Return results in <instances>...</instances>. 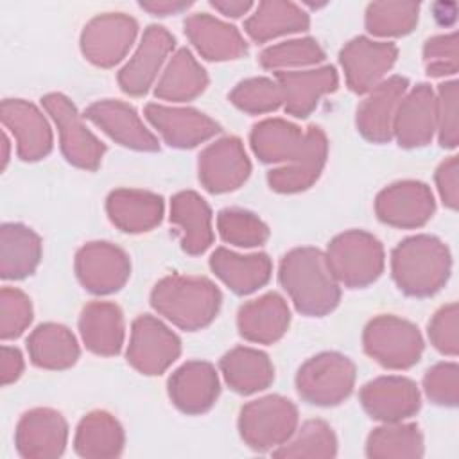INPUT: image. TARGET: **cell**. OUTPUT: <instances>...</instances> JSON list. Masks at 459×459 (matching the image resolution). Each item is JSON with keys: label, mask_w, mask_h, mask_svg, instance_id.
<instances>
[{"label": "cell", "mask_w": 459, "mask_h": 459, "mask_svg": "<svg viewBox=\"0 0 459 459\" xmlns=\"http://www.w3.org/2000/svg\"><path fill=\"white\" fill-rule=\"evenodd\" d=\"M328 154V140L321 127L310 126L299 152L267 174L269 186L278 194H298L310 188L323 172Z\"/></svg>", "instance_id": "obj_21"}, {"label": "cell", "mask_w": 459, "mask_h": 459, "mask_svg": "<svg viewBox=\"0 0 459 459\" xmlns=\"http://www.w3.org/2000/svg\"><path fill=\"white\" fill-rule=\"evenodd\" d=\"M221 303L219 287L206 276L170 274L161 278L151 292L152 308L188 332L208 326L217 317Z\"/></svg>", "instance_id": "obj_3"}, {"label": "cell", "mask_w": 459, "mask_h": 459, "mask_svg": "<svg viewBox=\"0 0 459 459\" xmlns=\"http://www.w3.org/2000/svg\"><path fill=\"white\" fill-rule=\"evenodd\" d=\"M290 325V310L278 292H267L244 303L237 314L238 333L256 344H273Z\"/></svg>", "instance_id": "obj_27"}, {"label": "cell", "mask_w": 459, "mask_h": 459, "mask_svg": "<svg viewBox=\"0 0 459 459\" xmlns=\"http://www.w3.org/2000/svg\"><path fill=\"white\" fill-rule=\"evenodd\" d=\"M325 255L337 281L350 289L368 287L384 273L382 242L362 230H348L335 235Z\"/></svg>", "instance_id": "obj_4"}, {"label": "cell", "mask_w": 459, "mask_h": 459, "mask_svg": "<svg viewBox=\"0 0 459 459\" xmlns=\"http://www.w3.org/2000/svg\"><path fill=\"white\" fill-rule=\"evenodd\" d=\"M364 351L387 369L412 368L423 353V337L411 321L382 314L373 317L362 333Z\"/></svg>", "instance_id": "obj_7"}, {"label": "cell", "mask_w": 459, "mask_h": 459, "mask_svg": "<svg viewBox=\"0 0 459 459\" xmlns=\"http://www.w3.org/2000/svg\"><path fill=\"white\" fill-rule=\"evenodd\" d=\"M298 429V407L285 396L269 394L246 403L238 414V432L256 452L283 445Z\"/></svg>", "instance_id": "obj_5"}, {"label": "cell", "mask_w": 459, "mask_h": 459, "mask_svg": "<svg viewBox=\"0 0 459 459\" xmlns=\"http://www.w3.org/2000/svg\"><path fill=\"white\" fill-rule=\"evenodd\" d=\"M452 273V256L437 237L420 233L403 238L391 253V274L396 287L412 298L441 290Z\"/></svg>", "instance_id": "obj_2"}, {"label": "cell", "mask_w": 459, "mask_h": 459, "mask_svg": "<svg viewBox=\"0 0 459 459\" xmlns=\"http://www.w3.org/2000/svg\"><path fill=\"white\" fill-rule=\"evenodd\" d=\"M138 34V23L124 13H102L93 16L81 32V52L95 66L111 68L131 50Z\"/></svg>", "instance_id": "obj_9"}, {"label": "cell", "mask_w": 459, "mask_h": 459, "mask_svg": "<svg viewBox=\"0 0 459 459\" xmlns=\"http://www.w3.org/2000/svg\"><path fill=\"white\" fill-rule=\"evenodd\" d=\"M436 186L443 204L450 210H457L459 206V160L457 156H450L439 163L434 174Z\"/></svg>", "instance_id": "obj_50"}, {"label": "cell", "mask_w": 459, "mask_h": 459, "mask_svg": "<svg viewBox=\"0 0 459 459\" xmlns=\"http://www.w3.org/2000/svg\"><path fill=\"white\" fill-rule=\"evenodd\" d=\"M174 36L161 25H149L138 43V48L118 72V86L131 97H142L158 79L161 66L174 50Z\"/></svg>", "instance_id": "obj_15"}, {"label": "cell", "mask_w": 459, "mask_h": 459, "mask_svg": "<svg viewBox=\"0 0 459 459\" xmlns=\"http://www.w3.org/2000/svg\"><path fill=\"white\" fill-rule=\"evenodd\" d=\"M68 441V423L59 411L36 407L22 414L14 445L25 459H54L59 457Z\"/></svg>", "instance_id": "obj_16"}, {"label": "cell", "mask_w": 459, "mask_h": 459, "mask_svg": "<svg viewBox=\"0 0 459 459\" xmlns=\"http://www.w3.org/2000/svg\"><path fill=\"white\" fill-rule=\"evenodd\" d=\"M366 455L371 459H416L423 455V436L416 423L389 421L368 436Z\"/></svg>", "instance_id": "obj_39"}, {"label": "cell", "mask_w": 459, "mask_h": 459, "mask_svg": "<svg viewBox=\"0 0 459 459\" xmlns=\"http://www.w3.org/2000/svg\"><path fill=\"white\" fill-rule=\"evenodd\" d=\"M210 4L221 14L230 16V18H240L253 7V2H249V0H212Z\"/></svg>", "instance_id": "obj_53"}, {"label": "cell", "mask_w": 459, "mask_h": 459, "mask_svg": "<svg viewBox=\"0 0 459 459\" xmlns=\"http://www.w3.org/2000/svg\"><path fill=\"white\" fill-rule=\"evenodd\" d=\"M457 303L452 301L436 310L432 319L429 321V339L432 346L443 355L455 357L459 351V337H457Z\"/></svg>", "instance_id": "obj_49"}, {"label": "cell", "mask_w": 459, "mask_h": 459, "mask_svg": "<svg viewBox=\"0 0 459 459\" xmlns=\"http://www.w3.org/2000/svg\"><path fill=\"white\" fill-rule=\"evenodd\" d=\"M249 142L260 161L287 163L299 152L305 131L285 118H265L253 126Z\"/></svg>", "instance_id": "obj_38"}, {"label": "cell", "mask_w": 459, "mask_h": 459, "mask_svg": "<svg viewBox=\"0 0 459 459\" xmlns=\"http://www.w3.org/2000/svg\"><path fill=\"white\" fill-rule=\"evenodd\" d=\"M226 384L238 394H253L269 387L274 380V366L267 353L235 346L226 351L219 362Z\"/></svg>", "instance_id": "obj_32"}, {"label": "cell", "mask_w": 459, "mask_h": 459, "mask_svg": "<svg viewBox=\"0 0 459 459\" xmlns=\"http://www.w3.org/2000/svg\"><path fill=\"white\" fill-rule=\"evenodd\" d=\"M170 402L185 414H203L213 407L221 393L215 368L206 360L181 364L167 382Z\"/></svg>", "instance_id": "obj_23"}, {"label": "cell", "mask_w": 459, "mask_h": 459, "mask_svg": "<svg viewBox=\"0 0 459 459\" xmlns=\"http://www.w3.org/2000/svg\"><path fill=\"white\" fill-rule=\"evenodd\" d=\"M208 86V74L194 54L183 47L172 54L163 68L154 95L169 102H188L199 97Z\"/></svg>", "instance_id": "obj_34"}, {"label": "cell", "mask_w": 459, "mask_h": 459, "mask_svg": "<svg viewBox=\"0 0 459 459\" xmlns=\"http://www.w3.org/2000/svg\"><path fill=\"white\" fill-rule=\"evenodd\" d=\"M23 373V355L18 348L4 344L0 348V377L2 384L9 385L16 382Z\"/></svg>", "instance_id": "obj_51"}, {"label": "cell", "mask_w": 459, "mask_h": 459, "mask_svg": "<svg viewBox=\"0 0 459 459\" xmlns=\"http://www.w3.org/2000/svg\"><path fill=\"white\" fill-rule=\"evenodd\" d=\"M230 100L240 111L249 115L271 113L283 104L280 84L269 77H249L240 81L230 91Z\"/></svg>", "instance_id": "obj_44"}, {"label": "cell", "mask_w": 459, "mask_h": 459, "mask_svg": "<svg viewBox=\"0 0 459 459\" xmlns=\"http://www.w3.org/2000/svg\"><path fill=\"white\" fill-rule=\"evenodd\" d=\"M436 201L430 188L414 179L396 181L378 192L375 199L377 217L389 226L412 230L427 224L434 215Z\"/></svg>", "instance_id": "obj_14"}, {"label": "cell", "mask_w": 459, "mask_h": 459, "mask_svg": "<svg viewBox=\"0 0 459 459\" xmlns=\"http://www.w3.org/2000/svg\"><path fill=\"white\" fill-rule=\"evenodd\" d=\"M217 230L224 242L238 247H256L269 238L267 224L249 210L224 208L217 215Z\"/></svg>", "instance_id": "obj_43"}, {"label": "cell", "mask_w": 459, "mask_h": 459, "mask_svg": "<svg viewBox=\"0 0 459 459\" xmlns=\"http://www.w3.org/2000/svg\"><path fill=\"white\" fill-rule=\"evenodd\" d=\"M32 321L30 298L16 287L0 290V337L4 341L20 337Z\"/></svg>", "instance_id": "obj_45"}, {"label": "cell", "mask_w": 459, "mask_h": 459, "mask_svg": "<svg viewBox=\"0 0 459 459\" xmlns=\"http://www.w3.org/2000/svg\"><path fill=\"white\" fill-rule=\"evenodd\" d=\"M109 221L126 233H143L156 228L165 212L163 197L136 188H117L106 199Z\"/></svg>", "instance_id": "obj_28"}, {"label": "cell", "mask_w": 459, "mask_h": 459, "mask_svg": "<svg viewBox=\"0 0 459 459\" xmlns=\"http://www.w3.org/2000/svg\"><path fill=\"white\" fill-rule=\"evenodd\" d=\"M192 2H178V0H151V2H140V7L143 11H149L156 16H167V14H178L185 9H188Z\"/></svg>", "instance_id": "obj_52"}, {"label": "cell", "mask_w": 459, "mask_h": 459, "mask_svg": "<svg viewBox=\"0 0 459 459\" xmlns=\"http://www.w3.org/2000/svg\"><path fill=\"white\" fill-rule=\"evenodd\" d=\"M201 185L212 194L233 192L251 174V161L237 136H222L204 147L197 160Z\"/></svg>", "instance_id": "obj_13"}, {"label": "cell", "mask_w": 459, "mask_h": 459, "mask_svg": "<svg viewBox=\"0 0 459 459\" xmlns=\"http://www.w3.org/2000/svg\"><path fill=\"white\" fill-rule=\"evenodd\" d=\"M41 104L57 126L59 145L66 161L84 170L99 169L106 145L86 127L75 104L63 93H48Z\"/></svg>", "instance_id": "obj_8"}, {"label": "cell", "mask_w": 459, "mask_h": 459, "mask_svg": "<svg viewBox=\"0 0 459 459\" xmlns=\"http://www.w3.org/2000/svg\"><path fill=\"white\" fill-rule=\"evenodd\" d=\"M169 219L178 228L181 247L188 255H203L212 246V210L197 192L183 190L172 195Z\"/></svg>", "instance_id": "obj_29"}, {"label": "cell", "mask_w": 459, "mask_h": 459, "mask_svg": "<svg viewBox=\"0 0 459 459\" xmlns=\"http://www.w3.org/2000/svg\"><path fill=\"white\" fill-rule=\"evenodd\" d=\"M459 84L457 81H445L439 84L436 93V133L441 147L454 149L459 142V118L457 100Z\"/></svg>", "instance_id": "obj_46"}, {"label": "cell", "mask_w": 459, "mask_h": 459, "mask_svg": "<svg viewBox=\"0 0 459 459\" xmlns=\"http://www.w3.org/2000/svg\"><path fill=\"white\" fill-rule=\"evenodd\" d=\"M359 400L373 420L384 423L403 421L421 407V394L416 382L398 375L369 380L362 385Z\"/></svg>", "instance_id": "obj_18"}, {"label": "cell", "mask_w": 459, "mask_h": 459, "mask_svg": "<svg viewBox=\"0 0 459 459\" xmlns=\"http://www.w3.org/2000/svg\"><path fill=\"white\" fill-rule=\"evenodd\" d=\"M210 269L230 290L244 296L269 281L273 264L265 253L238 255L226 247H217L210 256Z\"/></svg>", "instance_id": "obj_30"}, {"label": "cell", "mask_w": 459, "mask_h": 459, "mask_svg": "<svg viewBox=\"0 0 459 459\" xmlns=\"http://www.w3.org/2000/svg\"><path fill=\"white\" fill-rule=\"evenodd\" d=\"M145 118L174 149H192L213 138L221 126L194 108H178L151 102L143 109Z\"/></svg>", "instance_id": "obj_17"}, {"label": "cell", "mask_w": 459, "mask_h": 459, "mask_svg": "<svg viewBox=\"0 0 459 459\" xmlns=\"http://www.w3.org/2000/svg\"><path fill=\"white\" fill-rule=\"evenodd\" d=\"M2 143H4V156H2V169H5L7 165V160H9V140H7V134L4 133L2 134Z\"/></svg>", "instance_id": "obj_55"}, {"label": "cell", "mask_w": 459, "mask_h": 459, "mask_svg": "<svg viewBox=\"0 0 459 459\" xmlns=\"http://www.w3.org/2000/svg\"><path fill=\"white\" fill-rule=\"evenodd\" d=\"M355 385V364L337 351H323L305 360L296 373L299 396L319 407H333L344 402Z\"/></svg>", "instance_id": "obj_6"}, {"label": "cell", "mask_w": 459, "mask_h": 459, "mask_svg": "<svg viewBox=\"0 0 459 459\" xmlns=\"http://www.w3.org/2000/svg\"><path fill=\"white\" fill-rule=\"evenodd\" d=\"M432 9H434V18L441 25H450L455 20V4H452V2L434 4Z\"/></svg>", "instance_id": "obj_54"}, {"label": "cell", "mask_w": 459, "mask_h": 459, "mask_svg": "<svg viewBox=\"0 0 459 459\" xmlns=\"http://www.w3.org/2000/svg\"><path fill=\"white\" fill-rule=\"evenodd\" d=\"M308 25L310 18L298 4L287 0H264L244 22V30L253 41L265 43L285 34L303 32Z\"/></svg>", "instance_id": "obj_35"}, {"label": "cell", "mask_w": 459, "mask_h": 459, "mask_svg": "<svg viewBox=\"0 0 459 459\" xmlns=\"http://www.w3.org/2000/svg\"><path fill=\"white\" fill-rule=\"evenodd\" d=\"M274 457H335L337 437L332 427L323 420H308L278 448Z\"/></svg>", "instance_id": "obj_41"}, {"label": "cell", "mask_w": 459, "mask_h": 459, "mask_svg": "<svg viewBox=\"0 0 459 459\" xmlns=\"http://www.w3.org/2000/svg\"><path fill=\"white\" fill-rule=\"evenodd\" d=\"M79 332L84 346L102 357L117 355L122 350L126 326L124 314L111 301L88 303L79 317Z\"/></svg>", "instance_id": "obj_31"}, {"label": "cell", "mask_w": 459, "mask_h": 459, "mask_svg": "<svg viewBox=\"0 0 459 459\" xmlns=\"http://www.w3.org/2000/svg\"><path fill=\"white\" fill-rule=\"evenodd\" d=\"M276 82L281 90L285 113L296 118H307L319 104L323 95L337 90L339 75L333 66H319L308 70L278 72Z\"/></svg>", "instance_id": "obj_25"}, {"label": "cell", "mask_w": 459, "mask_h": 459, "mask_svg": "<svg viewBox=\"0 0 459 459\" xmlns=\"http://www.w3.org/2000/svg\"><path fill=\"white\" fill-rule=\"evenodd\" d=\"M423 59L429 77L455 75L459 70L457 32L429 38L423 47Z\"/></svg>", "instance_id": "obj_48"}, {"label": "cell", "mask_w": 459, "mask_h": 459, "mask_svg": "<svg viewBox=\"0 0 459 459\" xmlns=\"http://www.w3.org/2000/svg\"><path fill=\"white\" fill-rule=\"evenodd\" d=\"M325 59V50L314 38L287 39L264 48L258 56L260 65L265 70L289 72L292 68H303L317 65Z\"/></svg>", "instance_id": "obj_42"}, {"label": "cell", "mask_w": 459, "mask_h": 459, "mask_svg": "<svg viewBox=\"0 0 459 459\" xmlns=\"http://www.w3.org/2000/svg\"><path fill=\"white\" fill-rule=\"evenodd\" d=\"M126 436L118 420L106 411L88 412L77 425L74 448L86 459H111L124 450Z\"/></svg>", "instance_id": "obj_36"}, {"label": "cell", "mask_w": 459, "mask_h": 459, "mask_svg": "<svg viewBox=\"0 0 459 459\" xmlns=\"http://www.w3.org/2000/svg\"><path fill=\"white\" fill-rule=\"evenodd\" d=\"M29 359L43 369H66L79 359L75 335L59 323H43L27 337Z\"/></svg>", "instance_id": "obj_37"}, {"label": "cell", "mask_w": 459, "mask_h": 459, "mask_svg": "<svg viewBox=\"0 0 459 459\" xmlns=\"http://www.w3.org/2000/svg\"><path fill=\"white\" fill-rule=\"evenodd\" d=\"M75 274L91 294H113L129 280L131 260L117 244L106 240L86 242L75 253Z\"/></svg>", "instance_id": "obj_11"}, {"label": "cell", "mask_w": 459, "mask_h": 459, "mask_svg": "<svg viewBox=\"0 0 459 459\" xmlns=\"http://www.w3.org/2000/svg\"><path fill=\"white\" fill-rule=\"evenodd\" d=\"M409 88L407 77L391 75L368 91L357 108V129L373 143H385L393 138L396 108Z\"/></svg>", "instance_id": "obj_22"}, {"label": "cell", "mask_w": 459, "mask_h": 459, "mask_svg": "<svg viewBox=\"0 0 459 459\" xmlns=\"http://www.w3.org/2000/svg\"><path fill=\"white\" fill-rule=\"evenodd\" d=\"M398 48L389 41H375L368 36L350 39L339 52V61L346 77V84L353 93H368L393 68Z\"/></svg>", "instance_id": "obj_12"}, {"label": "cell", "mask_w": 459, "mask_h": 459, "mask_svg": "<svg viewBox=\"0 0 459 459\" xmlns=\"http://www.w3.org/2000/svg\"><path fill=\"white\" fill-rule=\"evenodd\" d=\"M0 118L16 140L18 158L23 161H38L52 151V129L45 115L29 100L4 99Z\"/></svg>", "instance_id": "obj_20"}, {"label": "cell", "mask_w": 459, "mask_h": 459, "mask_svg": "<svg viewBox=\"0 0 459 459\" xmlns=\"http://www.w3.org/2000/svg\"><path fill=\"white\" fill-rule=\"evenodd\" d=\"M41 260V238L29 226L5 222L0 228V276L22 280L30 276Z\"/></svg>", "instance_id": "obj_33"}, {"label": "cell", "mask_w": 459, "mask_h": 459, "mask_svg": "<svg viewBox=\"0 0 459 459\" xmlns=\"http://www.w3.org/2000/svg\"><path fill=\"white\" fill-rule=\"evenodd\" d=\"M434 133L436 91L430 84L420 82L402 97L393 122V136L400 147L414 149L430 143Z\"/></svg>", "instance_id": "obj_24"}, {"label": "cell", "mask_w": 459, "mask_h": 459, "mask_svg": "<svg viewBox=\"0 0 459 459\" xmlns=\"http://www.w3.org/2000/svg\"><path fill=\"white\" fill-rule=\"evenodd\" d=\"M82 117L127 149L143 152L160 151L158 138L145 127L136 109L124 100H97L84 109Z\"/></svg>", "instance_id": "obj_19"}, {"label": "cell", "mask_w": 459, "mask_h": 459, "mask_svg": "<svg viewBox=\"0 0 459 459\" xmlns=\"http://www.w3.org/2000/svg\"><path fill=\"white\" fill-rule=\"evenodd\" d=\"M181 353L179 337L158 317L143 314L131 325L127 362L142 375H161Z\"/></svg>", "instance_id": "obj_10"}, {"label": "cell", "mask_w": 459, "mask_h": 459, "mask_svg": "<svg viewBox=\"0 0 459 459\" xmlns=\"http://www.w3.org/2000/svg\"><path fill=\"white\" fill-rule=\"evenodd\" d=\"M278 278L296 310L303 316L321 317L339 305V281L328 265L326 255L317 247L303 246L285 253Z\"/></svg>", "instance_id": "obj_1"}, {"label": "cell", "mask_w": 459, "mask_h": 459, "mask_svg": "<svg viewBox=\"0 0 459 459\" xmlns=\"http://www.w3.org/2000/svg\"><path fill=\"white\" fill-rule=\"evenodd\" d=\"M427 398L443 407H455L459 402V368L455 362H437L423 375Z\"/></svg>", "instance_id": "obj_47"}, {"label": "cell", "mask_w": 459, "mask_h": 459, "mask_svg": "<svg viewBox=\"0 0 459 459\" xmlns=\"http://www.w3.org/2000/svg\"><path fill=\"white\" fill-rule=\"evenodd\" d=\"M420 4L418 2H371L366 7V29L373 36L398 38L412 32L418 23Z\"/></svg>", "instance_id": "obj_40"}, {"label": "cell", "mask_w": 459, "mask_h": 459, "mask_svg": "<svg viewBox=\"0 0 459 459\" xmlns=\"http://www.w3.org/2000/svg\"><path fill=\"white\" fill-rule=\"evenodd\" d=\"M185 34L208 61H233L247 54V43L238 29L208 13L190 14L185 20Z\"/></svg>", "instance_id": "obj_26"}]
</instances>
